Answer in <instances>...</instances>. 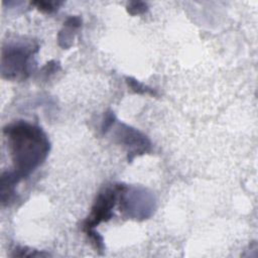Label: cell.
I'll list each match as a JSON object with an SVG mask.
<instances>
[{
	"label": "cell",
	"instance_id": "cell-1",
	"mask_svg": "<svg viewBox=\"0 0 258 258\" xmlns=\"http://www.w3.org/2000/svg\"><path fill=\"white\" fill-rule=\"evenodd\" d=\"M3 132L9 142L14 172L19 178L27 176L46 157L48 140L43 131L26 122H17L4 127Z\"/></svg>",
	"mask_w": 258,
	"mask_h": 258
},
{
	"label": "cell",
	"instance_id": "cell-3",
	"mask_svg": "<svg viewBox=\"0 0 258 258\" xmlns=\"http://www.w3.org/2000/svg\"><path fill=\"white\" fill-rule=\"evenodd\" d=\"M30 51L25 47L11 46L2 52V74L7 78L25 77L27 74V59Z\"/></svg>",
	"mask_w": 258,
	"mask_h": 258
},
{
	"label": "cell",
	"instance_id": "cell-2",
	"mask_svg": "<svg viewBox=\"0 0 258 258\" xmlns=\"http://www.w3.org/2000/svg\"><path fill=\"white\" fill-rule=\"evenodd\" d=\"M124 188V185H114L106 188L98 196L92 209V213L84 225V230L87 234L95 231L94 228L99 223L107 221L112 217V209L115 205L117 195Z\"/></svg>",
	"mask_w": 258,
	"mask_h": 258
},
{
	"label": "cell",
	"instance_id": "cell-4",
	"mask_svg": "<svg viewBox=\"0 0 258 258\" xmlns=\"http://www.w3.org/2000/svg\"><path fill=\"white\" fill-rule=\"evenodd\" d=\"M20 178L12 171L3 172L1 175V201L2 204L8 203L14 194V186Z\"/></svg>",
	"mask_w": 258,
	"mask_h": 258
},
{
	"label": "cell",
	"instance_id": "cell-6",
	"mask_svg": "<svg viewBox=\"0 0 258 258\" xmlns=\"http://www.w3.org/2000/svg\"><path fill=\"white\" fill-rule=\"evenodd\" d=\"M146 10V4L142 2H132L128 6V11L131 14H139Z\"/></svg>",
	"mask_w": 258,
	"mask_h": 258
},
{
	"label": "cell",
	"instance_id": "cell-5",
	"mask_svg": "<svg viewBox=\"0 0 258 258\" xmlns=\"http://www.w3.org/2000/svg\"><path fill=\"white\" fill-rule=\"evenodd\" d=\"M127 83L128 85L137 93H140V94H153V91L150 90L149 88L143 86L142 84L138 83L136 80H133L131 78H128L127 79Z\"/></svg>",
	"mask_w": 258,
	"mask_h": 258
},
{
	"label": "cell",
	"instance_id": "cell-7",
	"mask_svg": "<svg viewBox=\"0 0 258 258\" xmlns=\"http://www.w3.org/2000/svg\"><path fill=\"white\" fill-rule=\"evenodd\" d=\"M33 4L36 5L39 9H41V10H43V11L50 12V11L54 10V7L52 6V3H50V2L40 1V2H33Z\"/></svg>",
	"mask_w": 258,
	"mask_h": 258
}]
</instances>
